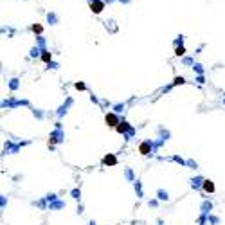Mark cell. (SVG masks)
I'll list each match as a JSON object with an SVG mask.
<instances>
[{
    "mask_svg": "<svg viewBox=\"0 0 225 225\" xmlns=\"http://www.w3.org/2000/svg\"><path fill=\"white\" fill-rule=\"evenodd\" d=\"M104 121H106V124H108V126H113V128H115L117 124L121 123V121L117 119V115H115V113H106V117H104Z\"/></svg>",
    "mask_w": 225,
    "mask_h": 225,
    "instance_id": "6da1fadb",
    "label": "cell"
},
{
    "mask_svg": "<svg viewBox=\"0 0 225 225\" xmlns=\"http://www.w3.org/2000/svg\"><path fill=\"white\" fill-rule=\"evenodd\" d=\"M115 164H117L115 155H104L103 157V166H115Z\"/></svg>",
    "mask_w": 225,
    "mask_h": 225,
    "instance_id": "7a4b0ae2",
    "label": "cell"
},
{
    "mask_svg": "<svg viewBox=\"0 0 225 225\" xmlns=\"http://www.w3.org/2000/svg\"><path fill=\"white\" fill-rule=\"evenodd\" d=\"M115 130H117V133H126L128 130H130V124L126 123V121H123V123H119L117 126H115Z\"/></svg>",
    "mask_w": 225,
    "mask_h": 225,
    "instance_id": "3957f363",
    "label": "cell"
},
{
    "mask_svg": "<svg viewBox=\"0 0 225 225\" xmlns=\"http://www.w3.org/2000/svg\"><path fill=\"white\" fill-rule=\"evenodd\" d=\"M150 150H151V144L150 142H142L141 144V148H139V151H141L142 155H148L150 153Z\"/></svg>",
    "mask_w": 225,
    "mask_h": 225,
    "instance_id": "277c9868",
    "label": "cell"
},
{
    "mask_svg": "<svg viewBox=\"0 0 225 225\" xmlns=\"http://www.w3.org/2000/svg\"><path fill=\"white\" fill-rule=\"evenodd\" d=\"M204 191L205 193H213V191H214V184H213L211 180H205L204 182Z\"/></svg>",
    "mask_w": 225,
    "mask_h": 225,
    "instance_id": "5b68a950",
    "label": "cell"
},
{
    "mask_svg": "<svg viewBox=\"0 0 225 225\" xmlns=\"http://www.w3.org/2000/svg\"><path fill=\"white\" fill-rule=\"evenodd\" d=\"M101 9H103V4H101V2H92V11H94V13H99Z\"/></svg>",
    "mask_w": 225,
    "mask_h": 225,
    "instance_id": "8992f818",
    "label": "cell"
},
{
    "mask_svg": "<svg viewBox=\"0 0 225 225\" xmlns=\"http://www.w3.org/2000/svg\"><path fill=\"white\" fill-rule=\"evenodd\" d=\"M41 60H43V62H51V54H49V52H43Z\"/></svg>",
    "mask_w": 225,
    "mask_h": 225,
    "instance_id": "52a82bcc",
    "label": "cell"
},
{
    "mask_svg": "<svg viewBox=\"0 0 225 225\" xmlns=\"http://www.w3.org/2000/svg\"><path fill=\"white\" fill-rule=\"evenodd\" d=\"M184 47H176V51H175V54H176V56H182V54H184Z\"/></svg>",
    "mask_w": 225,
    "mask_h": 225,
    "instance_id": "ba28073f",
    "label": "cell"
},
{
    "mask_svg": "<svg viewBox=\"0 0 225 225\" xmlns=\"http://www.w3.org/2000/svg\"><path fill=\"white\" fill-rule=\"evenodd\" d=\"M182 83H184V78H180V76L175 78V85H182Z\"/></svg>",
    "mask_w": 225,
    "mask_h": 225,
    "instance_id": "9c48e42d",
    "label": "cell"
},
{
    "mask_svg": "<svg viewBox=\"0 0 225 225\" xmlns=\"http://www.w3.org/2000/svg\"><path fill=\"white\" fill-rule=\"evenodd\" d=\"M32 31H34V32H41V25H34V27H32Z\"/></svg>",
    "mask_w": 225,
    "mask_h": 225,
    "instance_id": "30bf717a",
    "label": "cell"
},
{
    "mask_svg": "<svg viewBox=\"0 0 225 225\" xmlns=\"http://www.w3.org/2000/svg\"><path fill=\"white\" fill-rule=\"evenodd\" d=\"M76 88H78V90H85V85H83V83H78Z\"/></svg>",
    "mask_w": 225,
    "mask_h": 225,
    "instance_id": "8fae6325",
    "label": "cell"
}]
</instances>
